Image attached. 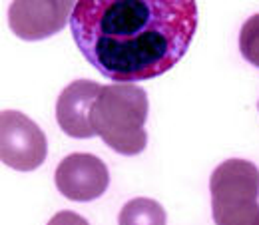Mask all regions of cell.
I'll use <instances>...</instances> for the list:
<instances>
[{
  "label": "cell",
  "instance_id": "1",
  "mask_svg": "<svg viewBox=\"0 0 259 225\" xmlns=\"http://www.w3.org/2000/svg\"><path fill=\"white\" fill-rule=\"evenodd\" d=\"M72 38L84 58L116 84L162 76L188 52L197 28L194 0H80Z\"/></svg>",
  "mask_w": 259,
  "mask_h": 225
},
{
  "label": "cell",
  "instance_id": "2",
  "mask_svg": "<svg viewBox=\"0 0 259 225\" xmlns=\"http://www.w3.org/2000/svg\"><path fill=\"white\" fill-rule=\"evenodd\" d=\"M150 102L144 88L136 84H108L102 88L92 108V128L122 156H138L148 146Z\"/></svg>",
  "mask_w": 259,
  "mask_h": 225
},
{
  "label": "cell",
  "instance_id": "3",
  "mask_svg": "<svg viewBox=\"0 0 259 225\" xmlns=\"http://www.w3.org/2000/svg\"><path fill=\"white\" fill-rule=\"evenodd\" d=\"M215 225H259V167L253 161L226 160L209 177Z\"/></svg>",
  "mask_w": 259,
  "mask_h": 225
},
{
  "label": "cell",
  "instance_id": "4",
  "mask_svg": "<svg viewBox=\"0 0 259 225\" xmlns=\"http://www.w3.org/2000/svg\"><path fill=\"white\" fill-rule=\"evenodd\" d=\"M48 156L44 131L32 120L16 110L0 114V158L18 171H32L40 167Z\"/></svg>",
  "mask_w": 259,
  "mask_h": 225
},
{
  "label": "cell",
  "instance_id": "5",
  "mask_svg": "<svg viewBox=\"0 0 259 225\" xmlns=\"http://www.w3.org/2000/svg\"><path fill=\"white\" fill-rule=\"evenodd\" d=\"M54 182L58 192L72 201H92L110 186L106 163L92 154H70L58 163Z\"/></svg>",
  "mask_w": 259,
  "mask_h": 225
},
{
  "label": "cell",
  "instance_id": "6",
  "mask_svg": "<svg viewBox=\"0 0 259 225\" xmlns=\"http://www.w3.org/2000/svg\"><path fill=\"white\" fill-rule=\"evenodd\" d=\"M74 2H26L16 0L8 8L10 30L22 40H42L60 32L72 18Z\"/></svg>",
  "mask_w": 259,
  "mask_h": 225
},
{
  "label": "cell",
  "instance_id": "7",
  "mask_svg": "<svg viewBox=\"0 0 259 225\" xmlns=\"http://www.w3.org/2000/svg\"><path fill=\"white\" fill-rule=\"evenodd\" d=\"M104 86L92 80H74L60 92L56 102V120L66 136L86 140L96 136L92 128V108Z\"/></svg>",
  "mask_w": 259,
  "mask_h": 225
},
{
  "label": "cell",
  "instance_id": "8",
  "mask_svg": "<svg viewBox=\"0 0 259 225\" xmlns=\"http://www.w3.org/2000/svg\"><path fill=\"white\" fill-rule=\"evenodd\" d=\"M165 209L150 197H134L120 209L118 225H165Z\"/></svg>",
  "mask_w": 259,
  "mask_h": 225
},
{
  "label": "cell",
  "instance_id": "9",
  "mask_svg": "<svg viewBox=\"0 0 259 225\" xmlns=\"http://www.w3.org/2000/svg\"><path fill=\"white\" fill-rule=\"evenodd\" d=\"M239 52L249 64L259 68V14L243 22L239 30Z\"/></svg>",
  "mask_w": 259,
  "mask_h": 225
},
{
  "label": "cell",
  "instance_id": "10",
  "mask_svg": "<svg viewBox=\"0 0 259 225\" xmlns=\"http://www.w3.org/2000/svg\"><path fill=\"white\" fill-rule=\"evenodd\" d=\"M48 225H90L82 215H78V213H74V211H58L50 221Z\"/></svg>",
  "mask_w": 259,
  "mask_h": 225
}]
</instances>
